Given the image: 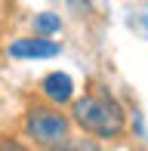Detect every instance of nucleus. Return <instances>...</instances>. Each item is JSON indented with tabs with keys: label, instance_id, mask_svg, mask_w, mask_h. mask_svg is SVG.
Instances as JSON below:
<instances>
[{
	"label": "nucleus",
	"instance_id": "nucleus-5",
	"mask_svg": "<svg viewBox=\"0 0 148 151\" xmlns=\"http://www.w3.org/2000/svg\"><path fill=\"white\" fill-rule=\"evenodd\" d=\"M34 31L43 37H52V34L62 31V19L52 16V12H40V16H34Z\"/></svg>",
	"mask_w": 148,
	"mask_h": 151
},
{
	"label": "nucleus",
	"instance_id": "nucleus-3",
	"mask_svg": "<svg viewBox=\"0 0 148 151\" xmlns=\"http://www.w3.org/2000/svg\"><path fill=\"white\" fill-rule=\"evenodd\" d=\"M6 52H9V59H56L59 52H62V46H59L56 40L37 34V37H19V40H12Z\"/></svg>",
	"mask_w": 148,
	"mask_h": 151
},
{
	"label": "nucleus",
	"instance_id": "nucleus-4",
	"mask_svg": "<svg viewBox=\"0 0 148 151\" xmlns=\"http://www.w3.org/2000/svg\"><path fill=\"white\" fill-rule=\"evenodd\" d=\"M40 90H43V96L52 105H65V102L74 99V80L68 74H62V71H52V74H46L40 80Z\"/></svg>",
	"mask_w": 148,
	"mask_h": 151
},
{
	"label": "nucleus",
	"instance_id": "nucleus-6",
	"mask_svg": "<svg viewBox=\"0 0 148 151\" xmlns=\"http://www.w3.org/2000/svg\"><path fill=\"white\" fill-rule=\"evenodd\" d=\"M74 3H77V0H74ZM83 3H86V0H83Z\"/></svg>",
	"mask_w": 148,
	"mask_h": 151
},
{
	"label": "nucleus",
	"instance_id": "nucleus-1",
	"mask_svg": "<svg viewBox=\"0 0 148 151\" xmlns=\"http://www.w3.org/2000/svg\"><path fill=\"white\" fill-rule=\"evenodd\" d=\"M71 123H77L83 133L96 139H117L126 129V111L114 96L108 93H86L83 99H74Z\"/></svg>",
	"mask_w": 148,
	"mask_h": 151
},
{
	"label": "nucleus",
	"instance_id": "nucleus-2",
	"mask_svg": "<svg viewBox=\"0 0 148 151\" xmlns=\"http://www.w3.org/2000/svg\"><path fill=\"white\" fill-rule=\"evenodd\" d=\"M25 136L40 148H65L71 139V117L59 105H34L25 114Z\"/></svg>",
	"mask_w": 148,
	"mask_h": 151
}]
</instances>
